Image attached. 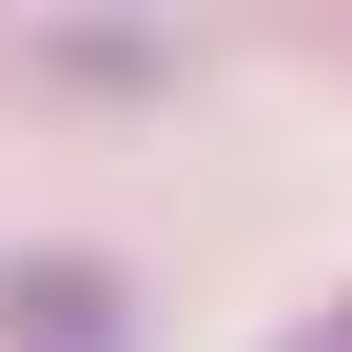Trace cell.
Masks as SVG:
<instances>
[{
    "mask_svg": "<svg viewBox=\"0 0 352 352\" xmlns=\"http://www.w3.org/2000/svg\"><path fill=\"white\" fill-rule=\"evenodd\" d=\"M0 352H118V274L98 254H20L0 274Z\"/></svg>",
    "mask_w": 352,
    "mask_h": 352,
    "instance_id": "6da1fadb",
    "label": "cell"
},
{
    "mask_svg": "<svg viewBox=\"0 0 352 352\" xmlns=\"http://www.w3.org/2000/svg\"><path fill=\"white\" fill-rule=\"evenodd\" d=\"M274 352H352V294H333V314H294V333H274Z\"/></svg>",
    "mask_w": 352,
    "mask_h": 352,
    "instance_id": "7a4b0ae2",
    "label": "cell"
}]
</instances>
